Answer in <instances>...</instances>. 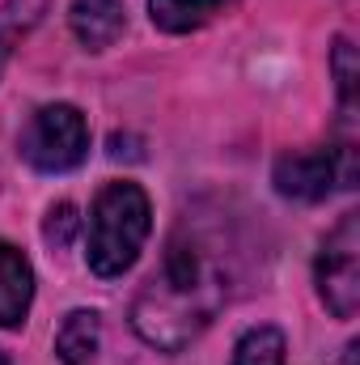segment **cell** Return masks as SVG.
Listing matches in <instances>:
<instances>
[{
    "label": "cell",
    "instance_id": "cell-11",
    "mask_svg": "<svg viewBox=\"0 0 360 365\" xmlns=\"http://www.w3.org/2000/svg\"><path fill=\"white\" fill-rule=\"evenodd\" d=\"M284 353L288 344L275 327H250L233 349V365H284Z\"/></svg>",
    "mask_w": 360,
    "mask_h": 365
},
{
    "label": "cell",
    "instance_id": "cell-2",
    "mask_svg": "<svg viewBox=\"0 0 360 365\" xmlns=\"http://www.w3.org/2000/svg\"><path fill=\"white\" fill-rule=\"evenodd\" d=\"M149 230H153L149 195L136 182H106L90 212V251H85L90 268L106 280L123 276L136 264Z\"/></svg>",
    "mask_w": 360,
    "mask_h": 365
},
{
    "label": "cell",
    "instance_id": "cell-7",
    "mask_svg": "<svg viewBox=\"0 0 360 365\" xmlns=\"http://www.w3.org/2000/svg\"><path fill=\"white\" fill-rule=\"evenodd\" d=\"M68 21H73V34L90 51H106L127 26V9H123V0H73Z\"/></svg>",
    "mask_w": 360,
    "mask_h": 365
},
{
    "label": "cell",
    "instance_id": "cell-8",
    "mask_svg": "<svg viewBox=\"0 0 360 365\" xmlns=\"http://www.w3.org/2000/svg\"><path fill=\"white\" fill-rule=\"evenodd\" d=\"M229 9H238V0H149V17L166 34H191Z\"/></svg>",
    "mask_w": 360,
    "mask_h": 365
},
{
    "label": "cell",
    "instance_id": "cell-3",
    "mask_svg": "<svg viewBox=\"0 0 360 365\" xmlns=\"http://www.w3.org/2000/svg\"><path fill=\"white\" fill-rule=\"evenodd\" d=\"M90 153V128L85 115L68 102H51L38 106L21 132V158L43 170V175H64L73 166H81Z\"/></svg>",
    "mask_w": 360,
    "mask_h": 365
},
{
    "label": "cell",
    "instance_id": "cell-6",
    "mask_svg": "<svg viewBox=\"0 0 360 365\" xmlns=\"http://www.w3.org/2000/svg\"><path fill=\"white\" fill-rule=\"evenodd\" d=\"M30 302H34L30 259L17 247L0 242V327H21L30 314Z\"/></svg>",
    "mask_w": 360,
    "mask_h": 365
},
{
    "label": "cell",
    "instance_id": "cell-1",
    "mask_svg": "<svg viewBox=\"0 0 360 365\" xmlns=\"http://www.w3.org/2000/svg\"><path fill=\"white\" fill-rule=\"evenodd\" d=\"M238 238L225 217H182L166 242L162 268L149 276L132 306L136 331L157 349L191 344L233 297Z\"/></svg>",
    "mask_w": 360,
    "mask_h": 365
},
{
    "label": "cell",
    "instance_id": "cell-14",
    "mask_svg": "<svg viewBox=\"0 0 360 365\" xmlns=\"http://www.w3.org/2000/svg\"><path fill=\"white\" fill-rule=\"evenodd\" d=\"M0 365H9V361H4V353H0Z\"/></svg>",
    "mask_w": 360,
    "mask_h": 365
},
{
    "label": "cell",
    "instance_id": "cell-9",
    "mask_svg": "<svg viewBox=\"0 0 360 365\" xmlns=\"http://www.w3.org/2000/svg\"><path fill=\"white\" fill-rule=\"evenodd\" d=\"M102 344V319L93 310H73L55 331V357L64 365H93Z\"/></svg>",
    "mask_w": 360,
    "mask_h": 365
},
{
    "label": "cell",
    "instance_id": "cell-4",
    "mask_svg": "<svg viewBox=\"0 0 360 365\" xmlns=\"http://www.w3.org/2000/svg\"><path fill=\"white\" fill-rule=\"evenodd\" d=\"M318 293L335 319L360 310V217L348 212L318 251Z\"/></svg>",
    "mask_w": 360,
    "mask_h": 365
},
{
    "label": "cell",
    "instance_id": "cell-12",
    "mask_svg": "<svg viewBox=\"0 0 360 365\" xmlns=\"http://www.w3.org/2000/svg\"><path fill=\"white\" fill-rule=\"evenodd\" d=\"M331 64H335V81H339V102H344V110H352V106H356V81H360L352 38H339V43H335Z\"/></svg>",
    "mask_w": 360,
    "mask_h": 365
},
{
    "label": "cell",
    "instance_id": "cell-10",
    "mask_svg": "<svg viewBox=\"0 0 360 365\" xmlns=\"http://www.w3.org/2000/svg\"><path fill=\"white\" fill-rule=\"evenodd\" d=\"M43 13H47V0H4L0 4V68L9 64L13 47L38 26Z\"/></svg>",
    "mask_w": 360,
    "mask_h": 365
},
{
    "label": "cell",
    "instance_id": "cell-13",
    "mask_svg": "<svg viewBox=\"0 0 360 365\" xmlns=\"http://www.w3.org/2000/svg\"><path fill=\"white\" fill-rule=\"evenodd\" d=\"M77 230H81V217H77V204H55L51 212H47V225H43V238L60 251V247H68L73 238H77Z\"/></svg>",
    "mask_w": 360,
    "mask_h": 365
},
{
    "label": "cell",
    "instance_id": "cell-5",
    "mask_svg": "<svg viewBox=\"0 0 360 365\" xmlns=\"http://www.w3.org/2000/svg\"><path fill=\"white\" fill-rule=\"evenodd\" d=\"M275 191L288 200H327L335 187L356 182V153L344 149H305V153H284L275 162Z\"/></svg>",
    "mask_w": 360,
    "mask_h": 365
}]
</instances>
